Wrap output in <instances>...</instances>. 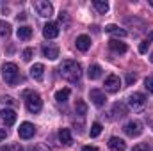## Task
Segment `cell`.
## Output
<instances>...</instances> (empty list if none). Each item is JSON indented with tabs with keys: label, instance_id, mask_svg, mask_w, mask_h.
Segmentation results:
<instances>
[{
	"label": "cell",
	"instance_id": "1",
	"mask_svg": "<svg viewBox=\"0 0 153 151\" xmlns=\"http://www.w3.org/2000/svg\"><path fill=\"white\" fill-rule=\"evenodd\" d=\"M59 75L68 82H78L82 76V66L76 61H64L59 66Z\"/></svg>",
	"mask_w": 153,
	"mask_h": 151
},
{
	"label": "cell",
	"instance_id": "2",
	"mask_svg": "<svg viewBox=\"0 0 153 151\" xmlns=\"http://www.w3.org/2000/svg\"><path fill=\"white\" fill-rule=\"evenodd\" d=\"M2 75H4L5 84L14 85V84L18 82V76H20L18 66H16L14 62H4V66H2Z\"/></svg>",
	"mask_w": 153,
	"mask_h": 151
},
{
	"label": "cell",
	"instance_id": "3",
	"mask_svg": "<svg viewBox=\"0 0 153 151\" xmlns=\"http://www.w3.org/2000/svg\"><path fill=\"white\" fill-rule=\"evenodd\" d=\"M25 105L30 114H36L43 109V100L38 93H25Z\"/></svg>",
	"mask_w": 153,
	"mask_h": 151
},
{
	"label": "cell",
	"instance_id": "4",
	"mask_svg": "<svg viewBox=\"0 0 153 151\" xmlns=\"http://www.w3.org/2000/svg\"><path fill=\"white\" fill-rule=\"evenodd\" d=\"M34 9H36V13H38L39 16H43V18H50L52 13H53L52 4L46 2V0H36L34 2Z\"/></svg>",
	"mask_w": 153,
	"mask_h": 151
},
{
	"label": "cell",
	"instance_id": "5",
	"mask_svg": "<svg viewBox=\"0 0 153 151\" xmlns=\"http://www.w3.org/2000/svg\"><path fill=\"white\" fill-rule=\"evenodd\" d=\"M125 133L128 135V137H139L141 133H143V124L139 123V121H130V123H126L125 124Z\"/></svg>",
	"mask_w": 153,
	"mask_h": 151
},
{
	"label": "cell",
	"instance_id": "6",
	"mask_svg": "<svg viewBox=\"0 0 153 151\" xmlns=\"http://www.w3.org/2000/svg\"><path fill=\"white\" fill-rule=\"evenodd\" d=\"M34 133H36V126H34L32 123H29V121L22 123L20 128H18V135H20V139H30V137H34Z\"/></svg>",
	"mask_w": 153,
	"mask_h": 151
},
{
	"label": "cell",
	"instance_id": "7",
	"mask_svg": "<svg viewBox=\"0 0 153 151\" xmlns=\"http://www.w3.org/2000/svg\"><path fill=\"white\" fill-rule=\"evenodd\" d=\"M119 87H121V80H119V76L117 75H109L105 78V91L107 93H117L119 91Z\"/></svg>",
	"mask_w": 153,
	"mask_h": 151
},
{
	"label": "cell",
	"instance_id": "8",
	"mask_svg": "<svg viewBox=\"0 0 153 151\" xmlns=\"http://www.w3.org/2000/svg\"><path fill=\"white\" fill-rule=\"evenodd\" d=\"M43 36L46 39H55L59 36V27H57V23H53V21H48L45 27H43Z\"/></svg>",
	"mask_w": 153,
	"mask_h": 151
},
{
	"label": "cell",
	"instance_id": "9",
	"mask_svg": "<svg viewBox=\"0 0 153 151\" xmlns=\"http://www.w3.org/2000/svg\"><path fill=\"white\" fill-rule=\"evenodd\" d=\"M89 98H91V101H93L96 107H103V105H105V101H107L105 94H103L100 89H91V93H89Z\"/></svg>",
	"mask_w": 153,
	"mask_h": 151
},
{
	"label": "cell",
	"instance_id": "10",
	"mask_svg": "<svg viewBox=\"0 0 153 151\" xmlns=\"http://www.w3.org/2000/svg\"><path fill=\"white\" fill-rule=\"evenodd\" d=\"M41 53H43V57H46V59H50V61H55V59L59 57V48H57L55 44H45V46L41 48Z\"/></svg>",
	"mask_w": 153,
	"mask_h": 151
},
{
	"label": "cell",
	"instance_id": "11",
	"mask_svg": "<svg viewBox=\"0 0 153 151\" xmlns=\"http://www.w3.org/2000/svg\"><path fill=\"white\" fill-rule=\"evenodd\" d=\"M128 103H130L132 109H139V107H143V105L146 103V96H144L143 93H134V94H130Z\"/></svg>",
	"mask_w": 153,
	"mask_h": 151
},
{
	"label": "cell",
	"instance_id": "12",
	"mask_svg": "<svg viewBox=\"0 0 153 151\" xmlns=\"http://www.w3.org/2000/svg\"><path fill=\"white\" fill-rule=\"evenodd\" d=\"M0 117H2V121H4L7 126H11V124L16 123V112H14L13 109H2V110H0Z\"/></svg>",
	"mask_w": 153,
	"mask_h": 151
},
{
	"label": "cell",
	"instance_id": "13",
	"mask_svg": "<svg viewBox=\"0 0 153 151\" xmlns=\"http://www.w3.org/2000/svg\"><path fill=\"white\" fill-rule=\"evenodd\" d=\"M30 76L36 80V82H43V78H45V66L38 62V64H34L32 68H30Z\"/></svg>",
	"mask_w": 153,
	"mask_h": 151
},
{
	"label": "cell",
	"instance_id": "14",
	"mask_svg": "<svg viewBox=\"0 0 153 151\" xmlns=\"http://www.w3.org/2000/svg\"><path fill=\"white\" fill-rule=\"evenodd\" d=\"M109 148L111 151H125L126 150V142L119 137H111L109 139Z\"/></svg>",
	"mask_w": 153,
	"mask_h": 151
},
{
	"label": "cell",
	"instance_id": "15",
	"mask_svg": "<svg viewBox=\"0 0 153 151\" xmlns=\"http://www.w3.org/2000/svg\"><path fill=\"white\" fill-rule=\"evenodd\" d=\"M75 43H76V48H78L80 52H87V50L91 48V38H89V36H85V34L78 36Z\"/></svg>",
	"mask_w": 153,
	"mask_h": 151
},
{
	"label": "cell",
	"instance_id": "16",
	"mask_svg": "<svg viewBox=\"0 0 153 151\" xmlns=\"http://www.w3.org/2000/svg\"><path fill=\"white\" fill-rule=\"evenodd\" d=\"M59 141H61L64 146H71V144H73L71 132H70L68 128H61V132H59Z\"/></svg>",
	"mask_w": 153,
	"mask_h": 151
},
{
	"label": "cell",
	"instance_id": "17",
	"mask_svg": "<svg viewBox=\"0 0 153 151\" xmlns=\"http://www.w3.org/2000/svg\"><path fill=\"white\" fill-rule=\"evenodd\" d=\"M109 46H111V50L116 52V53H125V52L128 50V46H126L125 43H121L119 39H111V41H109Z\"/></svg>",
	"mask_w": 153,
	"mask_h": 151
},
{
	"label": "cell",
	"instance_id": "18",
	"mask_svg": "<svg viewBox=\"0 0 153 151\" xmlns=\"http://www.w3.org/2000/svg\"><path fill=\"white\" fill-rule=\"evenodd\" d=\"M105 32L112 34L116 38H125V36H126V30L121 29V27H117V25H107V27H105Z\"/></svg>",
	"mask_w": 153,
	"mask_h": 151
},
{
	"label": "cell",
	"instance_id": "19",
	"mask_svg": "<svg viewBox=\"0 0 153 151\" xmlns=\"http://www.w3.org/2000/svg\"><path fill=\"white\" fill-rule=\"evenodd\" d=\"M16 36H18V39H22V41H27V39L32 38V29H30V27H27V25H23V27H20V29H18Z\"/></svg>",
	"mask_w": 153,
	"mask_h": 151
},
{
	"label": "cell",
	"instance_id": "20",
	"mask_svg": "<svg viewBox=\"0 0 153 151\" xmlns=\"http://www.w3.org/2000/svg\"><path fill=\"white\" fill-rule=\"evenodd\" d=\"M87 76H89L91 80H96V78H100V76H102V66H98V64H93V66H89V70H87Z\"/></svg>",
	"mask_w": 153,
	"mask_h": 151
},
{
	"label": "cell",
	"instance_id": "21",
	"mask_svg": "<svg viewBox=\"0 0 153 151\" xmlns=\"http://www.w3.org/2000/svg\"><path fill=\"white\" fill-rule=\"evenodd\" d=\"M93 4H94V7H96V11H98L100 14H105V13L109 11V4H107L105 0H94Z\"/></svg>",
	"mask_w": 153,
	"mask_h": 151
},
{
	"label": "cell",
	"instance_id": "22",
	"mask_svg": "<svg viewBox=\"0 0 153 151\" xmlns=\"http://www.w3.org/2000/svg\"><path fill=\"white\" fill-rule=\"evenodd\" d=\"M68 98H70V89H61V91L55 93V100H57L59 103L68 101Z\"/></svg>",
	"mask_w": 153,
	"mask_h": 151
},
{
	"label": "cell",
	"instance_id": "23",
	"mask_svg": "<svg viewBox=\"0 0 153 151\" xmlns=\"http://www.w3.org/2000/svg\"><path fill=\"white\" fill-rule=\"evenodd\" d=\"M75 112L78 115H85L87 114V105H85L84 100H76L75 101Z\"/></svg>",
	"mask_w": 153,
	"mask_h": 151
},
{
	"label": "cell",
	"instance_id": "24",
	"mask_svg": "<svg viewBox=\"0 0 153 151\" xmlns=\"http://www.w3.org/2000/svg\"><path fill=\"white\" fill-rule=\"evenodd\" d=\"M112 110L116 112V115H117V117H125V115L128 114V110H126V105H125V103H116Z\"/></svg>",
	"mask_w": 153,
	"mask_h": 151
},
{
	"label": "cell",
	"instance_id": "25",
	"mask_svg": "<svg viewBox=\"0 0 153 151\" xmlns=\"http://www.w3.org/2000/svg\"><path fill=\"white\" fill-rule=\"evenodd\" d=\"M11 34V25L7 21H0V36L2 38H9Z\"/></svg>",
	"mask_w": 153,
	"mask_h": 151
},
{
	"label": "cell",
	"instance_id": "26",
	"mask_svg": "<svg viewBox=\"0 0 153 151\" xmlns=\"http://www.w3.org/2000/svg\"><path fill=\"white\" fill-rule=\"evenodd\" d=\"M102 130H103V128H102L100 123H93V126H91V130H89V135H91V137H98V135L102 133Z\"/></svg>",
	"mask_w": 153,
	"mask_h": 151
},
{
	"label": "cell",
	"instance_id": "27",
	"mask_svg": "<svg viewBox=\"0 0 153 151\" xmlns=\"http://www.w3.org/2000/svg\"><path fill=\"white\" fill-rule=\"evenodd\" d=\"M32 55H34V50H32V48H25V50H23V61L29 62V61L32 59Z\"/></svg>",
	"mask_w": 153,
	"mask_h": 151
},
{
	"label": "cell",
	"instance_id": "28",
	"mask_svg": "<svg viewBox=\"0 0 153 151\" xmlns=\"http://www.w3.org/2000/svg\"><path fill=\"white\" fill-rule=\"evenodd\" d=\"M144 87H146V89L153 94V76H148V78L144 80Z\"/></svg>",
	"mask_w": 153,
	"mask_h": 151
},
{
	"label": "cell",
	"instance_id": "29",
	"mask_svg": "<svg viewBox=\"0 0 153 151\" xmlns=\"http://www.w3.org/2000/svg\"><path fill=\"white\" fill-rule=\"evenodd\" d=\"M30 151H50V148L46 144H38V146H34Z\"/></svg>",
	"mask_w": 153,
	"mask_h": 151
},
{
	"label": "cell",
	"instance_id": "30",
	"mask_svg": "<svg viewBox=\"0 0 153 151\" xmlns=\"http://www.w3.org/2000/svg\"><path fill=\"white\" fill-rule=\"evenodd\" d=\"M132 151H152L146 144H137V146H134V150Z\"/></svg>",
	"mask_w": 153,
	"mask_h": 151
},
{
	"label": "cell",
	"instance_id": "31",
	"mask_svg": "<svg viewBox=\"0 0 153 151\" xmlns=\"http://www.w3.org/2000/svg\"><path fill=\"white\" fill-rule=\"evenodd\" d=\"M148 44H150V43L143 41V43H141V46H139V52H141V53H146V50H148Z\"/></svg>",
	"mask_w": 153,
	"mask_h": 151
},
{
	"label": "cell",
	"instance_id": "32",
	"mask_svg": "<svg viewBox=\"0 0 153 151\" xmlns=\"http://www.w3.org/2000/svg\"><path fill=\"white\" fill-rule=\"evenodd\" d=\"M134 82H135V75H132V73H128V75H126V84H128V85H132Z\"/></svg>",
	"mask_w": 153,
	"mask_h": 151
},
{
	"label": "cell",
	"instance_id": "33",
	"mask_svg": "<svg viewBox=\"0 0 153 151\" xmlns=\"http://www.w3.org/2000/svg\"><path fill=\"white\" fill-rule=\"evenodd\" d=\"M2 101H4V103H9V105H13V103H14L11 96H2Z\"/></svg>",
	"mask_w": 153,
	"mask_h": 151
},
{
	"label": "cell",
	"instance_id": "34",
	"mask_svg": "<svg viewBox=\"0 0 153 151\" xmlns=\"http://www.w3.org/2000/svg\"><path fill=\"white\" fill-rule=\"evenodd\" d=\"M5 137H7V132H5L4 128H0V142H2V141H5Z\"/></svg>",
	"mask_w": 153,
	"mask_h": 151
},
{
	"label": "cell",
	"instance_id": "35",
	"mask_svg": "<svg viewBox=\"0 0 153 151\" xmlns=\"http://www.w3.org/2000/svg\"><path fill=\"white\" fill-rule=\"evenodd\" d=\"M82 151H98V148H96V146H84Z\"/></svg>",
	"mask_w": 153,
	"mask_h": 151
},
{
	"label": "cell",
	"instance_id": "36",
	"mask_svg": "<svg viewBox=\"0 0 153 151\" xmlns=\"http://www.w3.org/2000/svg\"><path fill=\"white\" fill-rule=\"evenodd\" d=\"M25 18H27L25 13H20V14H18V21H20V20H25Z\"/></svg>",
	"mask_w": 153,
	"mask_h": 151
},
{
	"label": "cell",
	"instance_id": "37",
	"mask_svg": "<svg viewBox=\"0 0 153 151\" xmlns=\"http://www.w3.org/2000/svg\"><path fill=\"white\" fill-rule=\"evenodd\" d=\"M153 41V32H150V36H148V39H146V43H152Z\"/></svg>",
	"mask_w": 153,
	"mask_h": 151
},
{
	"label": "cell",
	"instance_id": "38",
	"mask_svg": "<svg viewBox=\"0 0 153 151\" xmlns=\"http://www.w3.org/2000/svg\"><path fill=\"white\" fill-rule=\"evenodd\" d=\"M0 151H11V148H0Z\"/></svg>",
	"mask_w": 153,
	"mask_h": 151
},
{
	"label": "cell",
	"instance_id": "39",
	"mask_svg": "<svg viewBox=\"0 0 153 151\" xmlns=\"http://www.w3.org/2000/svg\"><path fill=\"white\" fill-rule=\"evenodd\" d=\"M150 5H152V7H153V0H150Z\"/></svg>",
	"mask_w": 153,
	"mask_h": 151
},
{
	"label": "cell",
	"instance_id": "40",
	"mask_svg": "<svg viewBox=\"0 0 153 151\" xmlns=\"http://www.w3.org/2000/svg\"><path fill=\"white\" fill-rule=\"evenodd\" d=\"M150 61H152V62H153V53H152V57H150Z\"/></svg>",
	"mask_w": 153,
	"mask_h": 151
}]
</instances>
